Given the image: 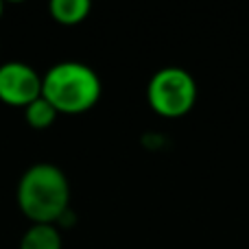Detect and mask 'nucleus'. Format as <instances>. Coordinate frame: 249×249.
Returning <instances> with one entry per match:
<instances>
[{"mask_svg": "<svg viewBox=\"0 0 249 249\" xmlns=\"http://www.w3.org/2000/svg\"><path fill=\"white\" fill-rule=\"evenodd\" d=\"M16 201L31 223L57 225L70 210V181L57 164L37 162L20 175Z\"/></svg>", "mask_w": 249, "mask_h": 249, "instance_id": "f257e3e1", "label": "nucleus"}, {"mask_svg": "<svg viewBox=\"0 0 249 249\" xmlns=\"http://www.w3.org/2000/svg\"><path fill=\"white\" fill-rule=\"evenodd\" d=\"M101 94V77L83 61H59L42 74V99H46L57 114H86L99 103Z\"/></svg>", "mask_w": 249, "mask_h": 249, "instance_id": "f03ea898", "label": "nucleus"}, {"mask_svg": "<svg viewBox=\"0 0 249 249\" xmlns=\"http://www.w3.org/2000/svg\"><path fill=\"white\" fill-rule=\"evenodd\" d=\"M199 88L195 77L181 66H164L146 83V103L158 116L179 118L195 107Z\"/></svg>", "mask_w": 249, "mask_h": 249, "instance_id": "7ed1b4c3", "label": "nucleus"}, {"mask_svg": "<svg viewBox=\"0 0 249 249\" xmlns=\"http://www.w3.org/2000/svg\"><path fill=\"white\" fill-rule=\"evenodd\" d=\"M42 96V74L24 61H7L0 66V101L9 107L31 105Z\"/></svg>", "mask_w": 249, "mask_h": 249, "instance_id": "20e7f679", "label": "nucleus"}, {"mask_svg": "<svg viewBox=\"0 0 249 249\" xmlns=\"http://www.w3.org/2000/svg\"><path fill=\"white\" fill-rule=\"evenodd\" d=\"M18 249H64V238L57 225L31 223L22 234Z\"/></svg>", "mask_w": 249, "mask_h": 249, "instance_id": "39448f33", "label": "nucleus"}, {"mask_svg": "<svg viewBox=\"0 0 249 249\" xmlns=\"http://www.w3.org/2000/svg\"><path fill=\"white\" fill-rule=\"evenodd\" d=\"M92 11L90 0H53L48 4V13L57 24L74 26L81 24Z\"/></svg>", "mask_w": 249, "mask_h": 249, "instance_id": "423d86ee", "label": "nucleus"}, {"mask_svg": "<svg viewBox=\"0 0 249 249\" xmlns=\"http://www.w3.org/2000/svg\"><path fill=\"white\" fill-rule=\"evenodd\" d=\"M22 112H24L26 124H29L31 129H37V131L51 129L53 124H55L57 116H59V114L55 112V107H53L46 99H42V96H39L37 101H33L31 105H26Z\"/></svg>", "mask_w": 249, "mask_h": 249, "instance_id": "0eeeda50", "label": "nucleus"}, {"mask_svg": "<svg viewBox=\"0 0 249 249\" xmlns=\"http://www.w3.org/2000/svg\"><path fill=\"white\" fill-rule=\"evenodd\" d=\"M2 13H4V4L0 2V18H2Z\"/></svg>", "mask_w": 249, "mask_h": 249, "instance_id": "6e6552de", "label": "nucleus"}]
</instances>
